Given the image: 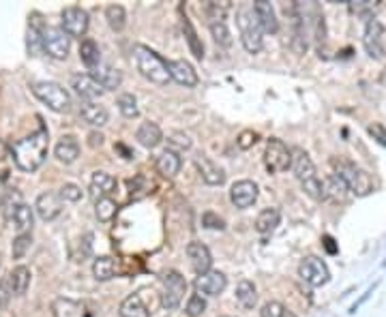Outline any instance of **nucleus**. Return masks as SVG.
<instances>
[{"label": "nucleus", "mask_w": 386, "mask_h": 317, "mask_svg": "<svg viewBox=\"0 0 386 317\" xmlns=\"http://www.w3.org/2000/svg\"><path fill=\"white\" fill-rule=\"evenodd\" d=\"M47 150H50V135L45 129L11 144V156L22 172H37L45 161Z\"/></svg>", "instance_id": "nucleus-1"}, {"label": "nucleus", "mask_w": 386, "mask_h": 317, "mask_svg": "<svg viewBox=\"0 0 386 317\" xmlns=\"http://www.w3.org/2000/svg\"><path fill=\"white\" fill-rule=\"evenodd\" d=\"M133 60H135V67H137L140 75L146 77L148 82L157 84V86H168L172 82L168 62L157 52H152L150 47L135 45L133 47Z\"/></svg>", "instance_id": "nucleus-2"}, {"label": "nucleus", "mask_w": 386, "mask_h": 317, "mask_svg": "<svg viewBox=\"0 0 386 317\" xmlns=\"http://www.w3.org/2000/svg\"><path fill=\"white\" fill-rule=\"evenodd\" d=\"M292 172H294L296 180L302 185V191L309 197L316 200V202L324 200L322 180L316 174V166L312 161V156H309L302 148H292Z\"/></svg>", "instance_id": "nucleus-3"}, {"label": "nucleus", "mask_w": 386, "mask_h": 317, "mask_svg": "<svg viewBox=\"0 0 386 317\" xmlns=\"http://www.w3.org/2000/svg\"><path fill=\"white\" fill-rule=\"evenodd\" d=\"M331 166H333L335 174L348 185V189H350L354 195L365 197V195H369V193L373 191V180H371V176H369L363 168H358L356 163L346 161V158L333 156V158H331Z\"/></svg>", "instance_id": "nucleus-4"}, {"label": "nucleus", "mask_w": 386, "mask_h": 317, "mask_svg": "<svg viewBox=\"0 0 386 317\" xmlns=\"http://www.w3.org/2000/svg\"><path fill=\"white\" fill-rule=\"evenodd\" d=\"M237 24H239V33H241V43L249 54H260L264 47V30L254 13L251 7H241L237 13Z\"/></svg>", "instance_id": "nucleus-5"}, {"label": "nucleus", "mask_w": 386, "mask_h": 317, "mask_svg": "<svg viewBox=\"0 0 386 317\" xmlns=\"http://www.w3.org/2000/svg\"><path fill=\"white\" fill-rule=\"evenodd\" d=\"M33 95L56 114H64V112L71 110V95L56 82H37V84H33Z\"/></svg>", "instance_id": "nucleus-6"}, {"label": "nucleus", "mask_w": 386, "mask_h": 317, "mask_svg": "<svg viewBox=\"0 0 386 317\" xmlns=\"http://www.w3.org/2000/svg\"><path fill=\"white\" fill-rule=\"evenodd\" d=\"M39 35H41V50H43L50 58L64 60V58L69 56L71 37H69L62 28H56V26H41V28H39Z\"/></svg>", "instance_id": "nucleus-7"}, {"label": "nucleus", "mask_w": 386, "mask_h": 317, "mask_svg": "<svg viewBox=\"0 0 386 317\" xmlns=\"http://www.w3.org/2000/svg\"><path fill=\"white\" fill-rule=\"evenodd\" d=\"M161 285H164L161 306L168 309V311L178 309V304L183 302V298L187 294V281H185V277L178 270H168L161 277Z\"/></svg>", "instance_id": "nucleus-8"}, {"label": "nucleus", "mask_w": 386, "mask_h": 317, "mask_svg": "<svg viewBox=\"0 0 386 317\" xmlns=\"http://www.w3.org/2000/svg\"><path fill=\"white\" fill-rule=\"evenodd\" d=\"M264 166L273 174L292 170V150L281 139L271 137L264 148Z\"/></svg>", "instance_id": "nucleus-9"}, {"label": "nucleus", "mask_w": 386, "mask_h": 317, "mask_svg": "<svg viewBox=\"0 0 386 317\" xmlns=\"http://www.w3.org/2000/svg\"><path fill=\"white\" fill-rule=\"evenodd\" d=\"M298 275L305 283H309L312 287H322L331 281V270L329 266L316 258V255H307L300 264H298Z\"/></svg>", "instance_id": "nucleus-10"}, {"label": "nucleus", "mask_w": 386, "mask_h": 317, "mask_svg": "<svg viewBox=\"0 0 386 317\" xmlns=\"http://www.w3.org/2000/svg\"><path fill=\"white\" fill-rule=\"evenodd\" d=\"M60 24H62V30L71 37V39H82L86 33H89V13L82 9V7H67L62 9V16H60Z\"/></svg>", "instance_id": "nucleus-11"}, {"label": "nucleus", "mask_w": 386, "mask_h": 317, "mask_svg": "<svg viewBox=\"0 0 386 317\" xmlns=\"http://www.w3.org/2000/svg\"><path fill=\"white\" fill-rule=\"evenodd\" d=\"M363 47L373 60H382L386 56V45H384V26L380 20L371 18L365 26L363 33Z\"/></svg>", "instance_id": "nucleus-12"}, {"label": "nucleus", "mask_w": 386, "mask_h": 317, "mask_svg": "<svg viewBox=\"0 0 386 317\" xmlns=\"http://www.w3.org/2000/svg\"><path fill=\"white\" fill-rule=\"evenodd\" d=\"M71 88L80 95L84 101H97L103 97V86L97 82V79L91 73H73L71 75Z\"/></svg>", "instance_id": "nucleus-13"}, {"label": "nucleus", "mask_w": 386, "mask_h": 317, "mask_svg": "<svg viewBox=\"0 0 386 317\" xmlns=\"http://www.w3.org/2000/svg\"><path fill=\"white\" fill-rule=\"evenodd\" d=\"M258 195H260V187L254 180H239L229 189L232 204H234L237 208H241V210L254 206L258 202Z\"/></svg>", "instance_id": "nucleus-14"}, {"label": "nucleus", "mask_w": 386, "mask_h": 317, "mask_svg": "<svg viewBox=\"0 0 386 317\" xmlns=\"http://www.w3.org/2000/svg\"><path fill=\"white\" fill-rule=\"evenodd\" d=\"M5 214L7 219L13 223V227L20 231V234H26L33 223H35V208H30L28 204L24 202H18V204H5Z\"/></svg>", "instance_id": "nucleus-15"}, {"label": "nucleus", "mask_w": 386, "mask_h": 317, "mask_svg": "<svg viewBox=\"0 0 386 317\" xmlns=\"http://www.w3.org/2000/svg\"><path fill=\"white\" fill-rule=\"evenodd\" d=\"M227 287V277L219 270H208L195 279V292L202 296H219Z\"/></svg>", "instance_id": "nucleus-16"}, {"label": "nucleus", "mask_w": 386, "mask_h": 317, "mask_svg": "<svg viewBox=\"0 0 386 317\" xmlns=\"http://www.w3.org/2000/svg\"><path fill=\"white\" fill-rule=\"evenodd\" d=\"M62 197L60 193L54 191H43L37 202H35V212L43 219V221H54L60 212H62Z\"/></svg>", "instance_id": "nucleus-17"}, {"label": "nucleus", "mask_w": 386, "mask_h": 317, "mask_svg": "<svg viewBox=\"0 0 386 317\" xmlns=\"http://www.w3.org/2000/svg\"><path fill=\"white\" fill-rule=\"evenodd\" d=\"M187 258H189V264H191L193 272H198V277L212 270V255H210L206 245H202L198 241L189 243L187 245Z\"/></svg>", "instance_id": "nucleus-18"}, {"label": "nucleus", "mask_w": 386, "mask_h": 317, "mask_svg": "<svg viewBox=\"0 0 386 317\" xmlns=\"http://www.w3.org/2000/svg\"><path fill=\"white\" fill-rule=\"evenodd\" d=\"M52 315L54 317H89V306L80 300L58 296L52 302Z\"/></svg>", "instance_id": "nucleus-19"}, {"label": "nucleus", "mask_w": 386, "mask_h": 317, "mask_svg": "<svg viewBox=\"0 0 386 317\" xmlns=\"http://www.w3.org/2000/svg\"><path fill=\"white\" fill-rule=\"evenodd\" d=\"M168 67H170V75H172V79L176 84H181L185 88H195L198 86L200 77H198L195 69L187 60H170Z\"/></svg>", "instance_id": "nucleus-20"}, {"label": "nucleus", "mask_w": 386, "mask_h": 317, "mask_svg": "<svg viewBox=\"0 0 386 317\" xmlns=\"http://www.w3.org/2000/svg\"><path fill=\"white\" fill-rule=\"evenodd\" d=\"M251 9H254V13H256V18H258V22H260L264 33L275 35L279 30V20H277L275 7L268 3V0H256Z\"/></svg>", "instance_id": "nucleus-21"}, {"label": "nucleus", "mask_w": 386, "mask_h": 317, "mask_svg": "<svg viewBox=\"0 0 386 317\" xmlns=\"http://www.w3.org/2000/svg\"><path fill=\"white\" fill-rule=\"evenodd\" d=\"M54 156L60 163L71 166L77 161V156H80V144H77V139L73 135H62L54 146Z\"/></svg>", "instance_id": "nucleus-22"}, {"label": "nucleus", "mask_w": 386, "mask_h": 317, "mask_svg": "<svg viewBox=\"0 0 386 317\" xmlns=\"http://www.w3.org/2000/svg\"><path fill=\"white\" fill-rule=\"evenodd\" d=\"M91 75L103 86V91H116L123 84V73L118 69H114L112 64H108V62H101L99 67H95L91 71Z\"/></svg>", "instance_id": "nucleus-23"}, {"label": "nucleus", "mask_w": 386, "mask_h": 317, "mask_svg": "<svg viewBox=\"0 0 386 317\" xmlns=\"http://www.w3.org/2000/svg\"><path fill=\"white\" fill-rule=\"evenodd\" d=\"M183 168V158L176 150L172 148H166L159 156H157V172L164 176V178H174Z\"/></svg>", "instance_id": "nucleus-24"}, {"label": "nucleus", "mask_w": 386, "mask_h": 317, "mask_svg": "<svg viewBox=\"0 0 386 317\" xmlns=\"http://www.w3.org/2000/svg\"><path fill=\"white\" fill-rule=\"evenodd\" d=\"M80 116L84 122H89L91 127H106L110 120V114L103 105H99L97 101H82L80 105Z\"/></svg>", "instance_id": "nucleus-25"}, {"label": "nucleus", "mask_w": 386, "mask_h": 317, "mask_svg": "<svg viewBox=\"0 0 386 317\" xmlns=\"http://www.w3.org/2000/svg\"><path fill=\"white\" fill-rule=\"evenodd\" d=\"M135 139L144 146V148H157L164 139V133L159 129L157 122H142L135 131Z\"/></svg>", "instance_id": "nucleus-26"}, {"label": "nucleus", "mask_w": 386, "mask_h": 317, "mask_svg": "<svg viewBox=\"0 0 386 317\" xmlns=\"http://www.w3.org/2000/svg\"><path fill=\"white\" fill-rule=\"evenodd\" d=\"M322 191H324V200H331V202H346L348 197V185L333 172L329 174L324 180H322Z\"/></svg>", "instance_id": "nucleus-27"}, {"label": "nucleus", "mask_w": 386, "mask_h": 317, "mask_svg": "<svg viewBox=\"0 0 386 317\" xmlns=\"http://www.w3.org/2000/svg\"><path fill=\"white\" fill-rule=\"evenodd\" d=\"M198 170H200V176H202V180L206 185L217 187V185H223L225 183V172L217 163H212L210 158H206V156L198 158Z\"/></svg>", "instance_id": "nucleus-28"}, {"label": "nucleus", "mask_w": 386, "mask_h": 317, "mask_svg": "<svg viewBox=\"0 0 386 317\" xmlns=\"http://www.w3.org/2000/svg\"><path fill=\"white\" fill-rule=\"evenodd\" d=\"M30 268H26V266H16L11 272H9V277H7V283H9V289H11V294H16V296H24L26 292H28V287H30Z\"/></svg>", "instance_id": "nucleus-29"}, {"label": "nucleus", "mask_w": 386, "mask_h": 317, "mask_svg": "<svg viewBox=\"0 0 386 317\" xmlns=\"http://www.w3.org/2000/svg\"><path fill=\"white\" fill-rule=\"evenodd\" d=\"M116 189V180L112 174L108 172H95L93 178H91V191L95 195V200H101V197H110V193Z\"/></svg>", "instance_id": "nucleus-30"}, {"label": "nucleus", "mask_w": 386, "mask_h": 317, "mask_svg": "<svg viewBox=\"0 0 386 317\" xmlns=\"http://www.w3.org/2000/svg\"><path fill=\"white\" fill-rule=\"evenodd\" d=\"M118 317H150V315H148L146 304L142 302V296L140 294H131V296H127L120 302Z\"/></svg>", "instance_id": "nucleus-31"}, {"label": "nucleus", "mask_w": 386, "mask_h": 317, "mask_svg": "<svg viewBox=\"0 0 386 317\" xmlns=\"http://www.w3.org/2000/svg\"><path fill=\"white\" fill-rule=\"evenodd\" d=\"M80 60L93 71L95 67H99L103 60H101V52H99V45L93 41V39H84L80 43Z\"/></svg>", "instance_id": "nucleus-32"}, {"label": "nucleus", "mask_w": 386, "mask_h": 317, "mask_svg": "<svg viewBox=\"0 0 386 317\" xmlns=\"http://www.w3.org/2000/svg\"><path fill=\"white\" fill-rule=\"evenodd\" d=\"M281 221V212L277 208H264L256 219V231L258 234H271Z\"/></svg>", "instance_id": "nucleus-33"}, {"label": "nucleus", "mask_w": 386, "mask_h": 317, "mask_svg": "<svg viewBox=\"0 0 386 317\" xmlns=\"http://www.w3.org/2000/svg\"><path fill=\"white\" fill-rule=\"evenodd\" d=\"M114 275H116V262H114V258H110V255H101V258H97L95 262H93V277L97 279V281H110V279H114Z\"/></svg>", "instance_id": "nucleus-34"}, {"label": "nucleus", "mask_w": 386, "mask_h": 317, "mask_svg": "<svg viewBox=\"0 0 386 317\" xmlns=\"http://www.w3.org/2000/svg\"><path fill=\"white\" fill-rule=\"evenodd\" d=\"M183 33H185V39H187V43H189L191 54H193L198 60H202V58H204V43L200 41V37H198V33H195V28H193V24H191V20H189L187 16L183 18Z\"/></svg>", "instance_id": "nucleus-35"}, {"label": "nucleus", "mask_w": 386, "mask_h": 317, "mask_svg": "<svg viewBox=\"0 0 386 317\" xmlns=\"http://www.w3.org/2000/svg\"><path fill=\"white\" fill-rule=\"evenodd\" d=\"M237 300L243 309H254L256 302H258V292H256V285L247 279H243L239 285H237Z\"/></svg>", "instance_id": "nucleus-36"}, {"label": "nucleus", "mask_w": 386, "mask_h": 317, "mask_svg": "<svg viewBox=\"0 0 386 317\" xmlns=\"http://www.w3.org/2000/svg\"><path fill=\"white\" fill-rule=\"evenodd\" d=\"M106 20H108V24H110V28L114 33H123L125 26H127V11H125V7L123 5H110L106 9Z\"/></svg>", "instance_id": "nucleus-37"}, {"label": "nucleus", "mask_w": 386, "mask_h": 317, "mask_svg": "<svg viewBox=\"0 0 386 317\" xmlns=\"http://www.w3.org/2000/svg\"><path fill=\"white\" fill-rule=\"evenodd\" d=\"M116 212H118V204H116L112 197H101V200H97V204H95V214H97V219H99L101 223L112 221V219L116 217Z\"/></svg>", "instance_id": "nucleus-38"}, {"label": "nucleus", "mask_w": 386, "mask_h": 317, "mask_svg": "<svg viewBox=\"0 0 386 317\" xmlns=\"http://www.w3.org/2000/svg\"><path fill=\"white\" fill-rule=\"evenodd\" d=\"M116 105L120 110V114L125 118H137L140 116V108H137V99L131 95V93H123L118 99H116Z\"/></svg>", "instance_id": "nucleus-39"}, {"label": "nucleus", "mask_w": 386, "mask_h": 317, "mask_svg": "<svg viewBox=\"0 0 386 317\" xmlns=\"http://www.w3.org/2000/svg\"><path fill=\"white\" fill-rule=\"evenodd\" d=\"M204 9H206V13L210 16L212 22H225V16L232 9V5L227 3V0H223V3H217V0H208Z\"/></svg>", "instance_id": "nucleus-40"}, {"label": "nucleus", "mask_w": 386, "mask_h": 317, "mask_svg": "<svg viewBox=\"0 0 386 317\" xmlns=\"http://www.w3.org/2000/svg\"><path fill=\"white\" fill-rule=\"evenodd\" d=\"M260 317H296L285 304H281L279 300H271L262 306Z\"/></svg>", "instance_id": "nucleus-41"}, {"label": "nucleus", "mask_w": 386, "mask_h": 317, "mask_svg": "<svg viewBox=\"0 0 386 317\" xmlns=\"http://www.w3.org/2000/svg\"><path fill=\"white\" fill-rule=\"evenodd\" d=\"M30 245H33V236H30V231H26V234H18V236H16V241H13V247H11V255H13V260H22V258L28 253Z\"/></svg>", "instance_id": "nucleus-42"}, {"label": "nucleus", "mask_w": 386, "mask_h": 317, "mask_svg": "<svg viewBox=\"0 0 386 317\" xmlns=\"http://www.w3.org/2000/svg\"><path fill=\"white\" fill-rule=\"evenodd\" d=\"M210 35L219 45H223V47L232 45V33L225 22H210Z\"/></svg>", "instance_id": "nucleus-43"}, {"label": "nucleus", "mask_w": 386, "mask_h": 317, "mask_svg": "<svg viewBox=\"0 0 386 317\" xmlns=\"http://www.w3.org/2000/svg\"><path fill=\"white\" fill-rule=\"evenodd\" d=\"M204 311H206V298L202 294H198V292L191 294L189 300H187V309H185L187 317H200Z\"/></svg>", "instance_id": "nucleus-44"}, {"label": "nucleus", "mask_w": 386, "mask_h": 317, "mask_svg": "<svg viewBox=\"0 0 386 317\" xmlns=\"http://www.w3.org/2000/svg\"><path fill=\"white\" fill-rule=\"evenodd\" d=\"M129 191H131V200H142L144 195L150 193V185L146 183L144 174H137L133 180H129Z\"/></svg>", "instance_id": "nucleus-45"}, {"label": "nucleus", "mask_w": 386, "mask_h": 317, "mask_svg": "<svg viewBox=\"0 0 386 317\" xmlns=\"http://www.w3.org/2000/svg\"><path fill=\"white\" fill-rule=\"evenodd\" d=\"M168 144L172 146V150H189L191 148V137L185 131H172L168 135Z\"/></svg>", "instance_id": "nucleus-46"}, {"label": "nucleus", "mask_w": 386, "mask_h": 317, "mask_svg": "<svg viewBox=\"0 0 386 317\" xmlns=\"http://www.w3.org/2000/svg\"><path fill=\"white\" fill-rule=\"evenodd\" d=\"M60 197L64 200V202H80L82 200V189L77 187V185H64L62 189H60Z\"/></svg>", "instance_id": "nucleus-47"}, {"label": "nucleus", "mask_w": 386, "mask_h": 317, "mask_svg": "<svg viewBox=\"0 0 386 317\" xmlns=\"http://www.w3.org/2000/svg\"><path fill=\"white\" fill-rule=\"evenodd\" d=\"M258 142V133L256 131H243L241 135H239V139H237V146L241 148V150H249L254 144Z\"/></svg>", "instance_id": "nucleus-48"}, {"label": "nucleus", "mask_w": 386, "mask_h": 317, "mask_svg": "<svg viewBox=\"0 0 386 317\" xmlns=\"http://www.w3.org/2000/svg\"><path fill=\"white\" fill-rule=\"evenodd\" d=\"M39 50H41V35H39V28H37V26H30V28H28V52L35 56Z\"/></svg>", "instance_id": "nucleus-49"}, {"label": "nucleus", "mask_w": 386, "mask_h": 317, "mask_svg": "<svg viewBox=\"0 0 386 317\" xmlns=\"http://www.w3.org/2000/svg\"><path fill=\"white\" fill-rule=\"evenodd\" d=\"M202 223H204V227H210V229H223L225 227V221L215 212H204Z\"/></svg>", "instance_id": "nucleus-50"}, {"label": "nucleus", "mask_w": 386, "mask_h": 317, "mask_svg": "<svg viewBox=\"0 0 386 317\" xmlns=\"http://www.w3.org/2000/svg\"><path fill=\"white\" fill-rule=\"evenodd\" d=\"M367 131L373 135V139H378L382 146H386V129H384L380 122H373V125H369V127H367Z\"/></svg>", "instance_id": "nucleus-51"}, {"label": "nucleus", "mask_w": 386, "mask_h": 317, "mask_svg": "<svg viewBox=\"0 0 386 317\" xmlns=\"http://www.w3.org/2000/svg\"><path fill=\"white\" fill-rule=\"evenodd\" d=\"M9 296H11L9 283L0 281V309H5V306H7V302H9Z\"/></svg>", "instance_id": "nucleus-52"}, {"label": "nucleus", "mask_w": 386, "mask_h": 317, "mask_svg": "<svg viewBox=\"0 0 386 317\" xmlns=\"http://www.w3.org/2000/svg\"><path fill=\"white\" fill-rule=\"evenodd\" d=\"M322 245H324V249L331 253V255H335L339 249H337V245H335V241H333V236H322Z\"/></svg>", "instance_id": "nucleus-53"}, {"label": "nucleus", "mask_w": 386, "mask_h": 317, "mask_svg": "<svg viewBox=\"0 0 386 317\" xmlns=\"http://www.w3.org/2000/svg\"><path fill=\"white\" fill-rule=\"evenodd\" d=\"M103 139H106V137H103V133L93 131V133L89 135V146H91V148H97V146H101V144H103Z\"/></svg>", "instance_id": "nucleus-54"}, {"label": "nucleus", "mask_w": 386, "mask_h": 317, "mask_svg": "<svg viewBox=\"0 0 386 317\" xmlns=\"http://www.w3.org/2000/svg\"><path fill=\"white\" fill-rule=\"evenodd\" d=\"M7 154H11V146H7L3 139H0V161H5Z\"/></svg>", "instance_id": "nucleus-55"}, {"label": "nucleus", "mask_w": 386, "mask_h": 317, "mask_svg": "<svg viewBox=\"0 0 386 317\" xmlns=\"http://www.w3.org/2000/svg\"><path fill=\"white\" fill-rule=\"evenodd\" d=\"M223 317H229V315H223Z\"/></svg>", "instance_id": "nucleus-56"}]
</instances>
